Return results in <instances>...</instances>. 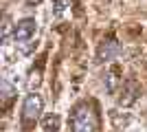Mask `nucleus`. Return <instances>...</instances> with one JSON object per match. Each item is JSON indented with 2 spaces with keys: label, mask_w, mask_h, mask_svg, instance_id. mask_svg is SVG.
<instances>
[{
  "label": "nucleus",
  "mask_w": 147,
  "mask_h": 132,
  "mask_svg": "<svg viewBox=\"0 0 147 132\" xmlns=\"http://www.w3.org/2000/svg\"><path fill=\"white\" fill-rule=\"evenodd\" d=\"M42 108H44V101H42V97L37 93L26 95L24 104H22V114H20L24 130H29L31 126H35V121L42 117Z\"/></svg>",
  "instance_id": "nucleus-2"
},
{
  "label": "nucleus",
  "mask_w": 147,
  "mask_h": 132,
  "mask_svg": "<svg viewBox=\"0 0 147 132\" xmlns=\"http://www.w3.org/2000/svg\"><path fill=\"white\" fill-rule=\"evenodd\" d=\"M105 88H108L110 93L117 90V70H110V73L105 75Z\"/></svg>",
  "instance_id": "nucleus-7"
},
{
  "label": "nucleus",
  "mask_w": 147,
  "mask_h": 132,
  "mask_svg": "<svg viewBox=\"0 0 147 132\" xmlns=\"http://www.w3.org/2000/svg\"><path fill=\"white\" fill-rule=\"evenodd\" d=\"M33 2H40V0H29V5H33Z\"/></svg>",
  "instance_id": "nucleus-11"
},
{
  "label": "nucleus",
  "mask_w": 147,
  "mask_h": 132,
  "mask_svg": "<svg viewBox=\"0 0 147 132\" xmlns=\"http://www.w3.org/2000/svg\"><path fill=\"white\" fill-rule=\"evenodd\" d=\"M13 95H16V88L9 84V79H2V99H5V106L13 99Z\"/></svg>",
  "instance_id": "nucleus-6"
},
{
  "label": "nucleus",
  "mask_w": 147,
  "mask_h": 132,
  "mask_svg": "<svg viewBox=\"0 0 147 132\" xmlns=\"http://www.w3.org/2000/svg\"><path fill=\"white\" fill-rule=\"evenodd\" d=\"M70 0H55V16H61V13L66 11V7Z\"/></svg>",
  "instance_id": "nucleus-10"
},
{
  "label": "nucleus",
  "mask_w": 147,
  "mask_h": 132,
  "mask_svg": "<svg viewBox=\"0 0 147 132\" xmlns=\"http://www.w3.org/2000/svg\"><path fill=\"white\" fill-rule=\"evenodd\" d=\"M121 55V44L117 42L114 38H108L101 42L97 51V62H112V60H117Z\"/></svg>",
  "instance_id": "nucleus-4"
},
{
  "label": "nucleus",
  "mask_w": 147,
  "mask_h": 132,
  "mask_svg": "<svg viewBox=\"0 0 147 132\" xmlns=\"http://www.w3.org/2000/svg\"><path fill=\"white\" fill-rule=\"evenodd\" d=\"M35 20L33 18H24L16 24V44H18L20 53H31L33 49V35H35Z\"/></svg>",
  "instance_id": "nucleus-3"
},
{
  "label": "nucleus",
  "mask_w": 147,
  "mask_h": 132,
  "mask_svg": "<svg viewBox=\"0 0 147 132\" xmlns=\"http://www.w3.org/2000/svg\"><path fill=\"white\" fill-rule=\"evenodd\" d=\"M138 95H141V86H138L134 79H127V82H123L121 95H119V106H123V108L132 106V104L138 99Z\"/></svg>",
  "instance_id": "nucleus-5"
},
{
  "label": "nucleus",
  "mask_w": 147,
  "mask_h": 132,
  "mask_svg": "<svg viewBox=\"0 0 147 132\" xmlns=\"http://www.w3.org/2000/svg\"><path fill=\"white\" fill-rule=\"evenodd\" d=\"M9 33H11V22L5 16V24H2V44H9Z\"/></svg>",
  "instance_id": "nucleus-9"
},
{
  "label": "nucleus",
  "mask_w": 147,
  "mask_h": 132,
  "mask_svg": "<svg viewBox=\"0 0 147 132\" xmlns=\"http://www.w3.org/2000/svg\"><path fill=\"white\" fill-rule=\"evenodd\" d=\"M57 128H59V119L57 117H49L44 121V130L46 132H57Z\"/></svg>",
  "instance_id": "nucleus-8"
},
{
  "label": "nucleus",
  "mask_w": 147,
  "mask_h": 132,
  "mask_svg": "<svg viewBox=\"0 0 147 132\" xmlns=\"http://www.w3.org/2000/svg\"><path fill=\"white\" fill-rule=\"evenodd\" d=\"M97 112L92 104H79L75 106L73 114H70V132H94L97 130Z\"/></svg>",
  "instance_id": "nucleus-1"
}]
</instances>
